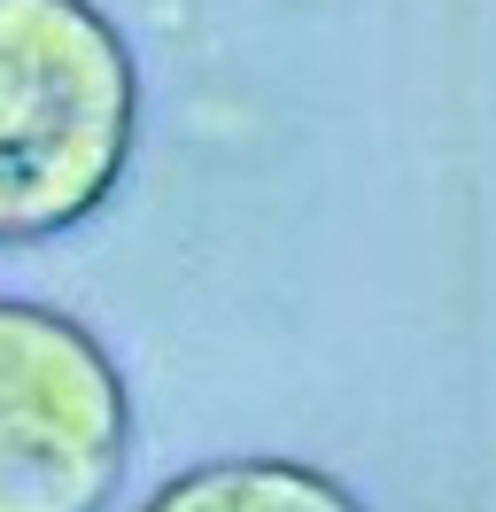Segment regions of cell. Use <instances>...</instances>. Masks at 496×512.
I'll list each match as a JSON object with an SVG mask.
<instances>
[{
	"label": "cell",
	"instance_id": "1",
	"mask_svg": "<svg viewBox=\"0 0 496 512\" xmlns=\"http://www.w3.org/2000/svg\"><path fill=\"white\" fill-rule=\"evenodd\" d=\"M140 63L101 0H0V249L62 241L117 202Z\"/></svg>",
	"mask_w": 496,
	"mask_h": 512
},
{
	"label": "cell",
	"instance_id": "2",
	"mask_svg": "<svg viewBox=\"0 0 496 512\" xmlns=\"http://www.w3.org/2000/svg\"><path fill=\"white\" fill-rule=\"evenodd\" d=\"M132 474V388L78 311L0 295V512H109Z\"/></svg>",
	"mask_w": 496,
	"mask_h": 512
},
{
	"label": "cell",
	"instance_id": "3",
	"mask_svg": "<svg viewBox=\"0 0 496 512\" xmlns=\"http://www.w3.org/2000/svg\"><path fill=\"white\" fill-rule=\"evenodd\" d=\"M140 512H365L334 474L303 458H202L155 481Z\"/></svg>",
	"mask_w": 496,
	"mask_h": 512
}]
</instances>
